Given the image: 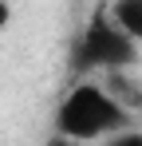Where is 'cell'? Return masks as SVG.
Instances as JSON below:
<instances>
[{"mask_svg":"<svg viewBox=\"0 0 142 146\" xmlns=\"http://www.w3.org/2000/svg\"><path fill=\"white\" fill-rule=\"evenodd\" d=\"M8 20H12V8H8V0H0V32L8 28Z\"/></svg>","mask_w":142,"mask_h":146,"instance_id":"6","label":"cell"},{"mask_svg":"<svg viewBox=\"0 0 142 146\" xmlns=\"http://www.w3.org/2000/svg\"><path fill=\"white\" fill-rule=\"evenodd\" d=\"M111 16H115V24L134 44H142V0H115L111 4Z\"/></svg>","mask_w":142,"mask_h":146,"instance_id":"3","label":"cell"},{"mask_svg":"<svg viewBox=\"0 0 142 146\" xmlns=\"http://www.w3.org/2000/svg\"><path fill=\"white\" fill-rule=\"evenodd\" d=\"M47 146H83V142H75V138H63V134H55Z\"/></svg>","mask_w":142,"mask_h":146,"instance_id":"7","label":"cell"},{"mask_svg":"<svg viewBox=\"0 0 142 146\" xmlns=\"http://www.w3.org/2000/svg\"><path fill=\"white\" fill-rule=\"evenodd\" d=\"M107 91H111V99L115 103H122L130 115H134V107H142V91H138V83H130L122 71H107V83H103Z\"/></svg>","mask_w":142,"mask_h":146,"instance_id":"4","label":"cell"},{"mask_svg":"<svg viewBox=\"0 0 142 146\" xmlns=\"http://www.w3.org/2000/svg\"><path fill=\"white\" fill-rule=\"evenodd\" d=\"M103 146H142V130H134V126H126V130H118V134H111Z\"/></svg>","mask_w":142,"mask_h":146,"instance_id":"5","label":"cell"},{"mask_svg":"<svg viewBox=\"0 0 142 146\" xmlns=\"http://www.w3.org/2000/svg\"><path fill=\"white\" fill-rule=\"evenodd\" d=\"M71 63L79 71H126L130 63H138V44L115 24L111 8L99 4L95 16L87 20L83 36H79V48L71 55Z\"/></svg>","mask_w":142,"mask_h":146,"instance_id":"2","label":"cell"},{"mask_svg":"<svg viewBox=\"0 0 142 146\" xmlns=\"http://www.w3.org/2000/svg\"><path fill=\"white\" fill-rule=\"evenodd\" d=\"M126 126H130V111L122 103H115L103 83H75L55 111V130L75 142L111 138Z\"/></svg>","mask_w":142,"mask_h":146,"instance_id":"1","label":"cell"}]
</instances>
